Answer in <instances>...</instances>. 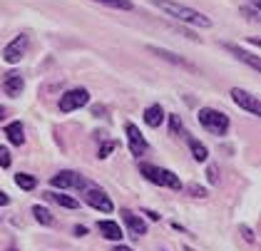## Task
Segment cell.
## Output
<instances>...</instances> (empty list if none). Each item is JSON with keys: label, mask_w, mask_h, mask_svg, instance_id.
<instances>
[{"label": "cell", "mask_w": 261, "mask_h": 251, "mask_svg": "<svg viewBox=\"0 0 261 251\" xmlns=\"http://www.w3.org/2000/svg\"><path fill=\"white\" fill-rule=\"evenodd\" d=\"M231 99H234V105L241 107L244 112H249V115H254V117H261V102L256 95H251V92H246V90H241V87H231Z\"/></svg>", "instance_id": "cell-7"}, {"label": "cell", "mask_w": 261, "mask_h": 251, "mask_svg": "<svg viewBox=\"0 0 261 251\" xmlns=\"http://www.w3.org/2000/svg\"><path fill=\"white\" fill-rule=\"evenodd\" d=\"M122 221H124L127 234H129L132 239H142V236L147 234V224H144V219L137 216V214H132L129 209H124V212H122Z\"/></svg>", "instance_id": "cell-10"}, {"label": "cell", "mask_w": 261, "mask_h": 251, "mask_svg": "<svg viewBox=\"0 0 261 251\" xmlns=\"http://www.w3.org/2000/svg\"><path fill=\"white\" fill-rule=\"evenodd\" d=\"M92 3H100L105 8H115V10H132L135 8L132 0H92Z\"/></svg>", "instance_id": "cell-21"}, {"label": "cell", "mask_w": 261, "mask_h": 251, "mask_svg": "<svg viewBox=\"0 0 261 251\" xmlns=\"http://www.w3.org/2000/svg\"><path fill=\"white\" fill-rule=\"evenodd\" d=\"M3 90L8 97H20L22 90H25V80H22L20 72H8L3 78Z\"/></svg>", "instance_id": "cell-12"}, {"label": "cell", "mask_w": 261, "mask_h": 251, "mask_svg": "<svg viewBox=\"0 0 261 251\" xmlns=\"http://www.w3.org/2000/svg\"><path fill=\"white\" fill-rule=\"evenodd\" d=\"M8 204H10V196L5 192H0V207H8Z\"/></svg>", "instance_id": "cell-29"}, {"label": "cell", "mask_w": 261, "mask_h": 251, "mask_svg": "<svg viewBox=\"0 0 261 251\" xmlns=\"http://www.w3.org/2000/svg\"><path fill=\"white\" fill-rule=\"evenodd\" d=\"M25 50H28V35H18L13 42H8V45H5V50H3V60H5V62H10V65H15V62H20L22 60Z\"/></svg>", "instance_id": "cell-9"}, {"label": "cell", "mask_w": 261, "mask_h": 251, "mask_svg": "<svg viewBox=\"0 0 261 251\" xmlns=\"http://www.w3.org/2000/svg\"><path fill=\"white\" fill-rule=\"evenodd\" d=\"M47 199H53L55 204H60L65 209H77L80 207L77 199H72V196H67V194H62V192H47Z\"/></svg>", "instance_id": "cell-18"}, {"label": "cell", "mask_w": 261, "mask_h": 251, "mask_svg": "<svg viewBox=\"0 0 261 251\" xmlns=\"http://www.w3.org/2000/svg\"><path fill=\"white\" fill-rule=\"evenodd\" d=\"M152 5H157L162 13H167L169 18L179 20V22H187L192 28H212V20L206 18L201 10H194L189 5H181V3H174V0H149Z\"/></svg>", "instance_id": "cell-1"}, {"label": "cell", "mask_w": 261, "mask_h": 251, "mask_svg": "<svg viewBox=\"0 0 261 251\" xmlns=\"http://www.w3.org/2000/svg\"><path fill=\"white\" fill-rule=\"evenodd\" d=\"M140 174L147 182L157 184V187H164V189H181V179L172 172V169H162L157 164H147V162H144V164H140Z\"/></svg>", "instance_id": "cell-2"}, {"label": "cell", "mask_w": 261, "mask_h": 251, "mask_svg": "<svg viewBox=\"0 0 261 251\" xmlns=\"http://www.w3.org/2000/svg\"><path fill=\"white\" fill-rule=\"evenodd\" d=\"M112 149H115V142H105V144H100V149H97V157L105 159V157H110Z\"/></svg>", "instance_id": "cell-25"}, {"label": "cell", "mask_w": 261, "mask_h": 251, "mask_svg": "<svg viewBox=\"0 0 261 251\" xmlns=\"http://www.w3.org/2000/svg\"><path fill=\"white\" fill-rule=\"evenodd\" d=\"M147 50H149V53H154L157 58L167 60V62H172V65H179V67H187V70H192V72L197 70V67H194L192 62H187L184 58H177V55H174V53H169V50H162V47H152V45H149Z\"/></svg>", "instance_id": "cell-13"}, {"label": "cell", "mask_w": 261, "mask_h": 251, "mask_svg": "<svg viewBox=\"0 0 261 251\" xmlns=\"http://www.w3.org/2000/svg\"><path fill=\"white\" fill-rule=\"evenodd\" d=\"M97 229H100V234L105 236V239H110V241H120L122 236H124L120 224H117V221H110V219L97 221Z\"/></svg>", "instance_id": "cell-15"}, {"label": "cell", "mask_w": 261, "mask_h": 251, "mask_svg": "<svg viewBox=\"0 0 261 251\" xmlns=\"http://www.w3.org/2000/svg\"><path fill=\"white\" fill-rule=\"evenodd\" d=\"M197 119H199V124L209 132V135H226L229 132V117L224 115L221 110H214V107H201L199 112H197Z\"/></svg>", "instance_id": "cell-3"}, {"label": "cell", "mask_w": 261, "mask_h": 251, "mask_svg": "<svg viewBox=\"0 0 261 251\" xmlns=\"http://www.w3.org/2000/svg\"><path fill=\"white\" fill-rule=\"evenodd\" d=\"M15 184L20 187L22 192H33V189L38 187V179L30 177V174H25V172H18L15 174Z\"/></svg>", "instance_id": "cell-20"}, {"label": "cell", "mask_w": 261, "mask_h": 251, "mask_svg": "<svg viewBox=\"0 0 261 251\" xmlns=\"http://www.w3.org/2000/svg\"><path fill=\"white\" fill-rule=\"evenodd\" d=\"M144 214H147V216H149L152 221H157V219H160V214H157V212H152V209H147V212H144Z\"/></svg>", "instance_id": "cell-31"}, {"label": "cell", "mask_w": 261, "mask_h": 251, "mask_svg": "<svg viewBox=\"0 0 261 251\" xmlns=\"http://www.w3.org/2000/svg\"><path fill=\"white\" fill-rule=\"evenodd\" d=\"M241 234H244V239H246L249 244H254V232H251L249 227H241Z\"/></svg>", "instance_id": "cell-28"}, {"label": "cell", "mask_w": 261, "mask_h": 251, "mask_svg": "<svg viewBox=\"0 0 261 251\" xmlns=\"http://www.w3.org/2000/svg\"><path fill=\"white\" fill-rule=\"evenodd\" d=\"M224 50H226V53H231V55H234L237 60H241V62H246V65L251 67V70H256V72L261 70V60H259V55H254V53H246V50H241L239 45H234V42H226V45H224Z\"/></svg>", "instance_id": "cell-11"}, {"label": "cell", "mask_w": 261, "mask_h": 251, "mask_svg": "<svg viewBox=\"0 0 261 251\" xmlns=\"http://www.w3.org/2000/svg\"><path fill=\"white\" fill-rule=\"evenodd\" d=\"M112 251H132V249H129V246H115Z\"/></svg>", "instance_id": "cell-32"}, {"label": "cell", "mask_w": 261, "mask_h": 251, "mask_svg": "<svg viewBox=\"0 0 261 251\" xmlns=\"http://www.w3.org/2000/svg\"><path fill=\"white\" fill-rule=\"evenodd\" d=\"M189 152H192V157H194L197 162H206V159H209V149L201 144L199 139H194V137H189Z\"/></svg>", "instance_id": "cell-19"}, {"label": "cell", "mask_w": 261, "mask_h": 251, "mask_svg": "<svg viewBox=\"0 0 261 251\" xmlns=\"http://www.w3.org/2000/svg\"><path fill=\"white\" fill-rule=\"evenodd\" d=\"M206 174H209V182H212V184H219V177H217V167H209V169H206Z\"/></svg>", "instance_id": "cell-27"}, {"label": "cell", "mask_w": 261, "mask_h": 251, "mask_svg": "<svg viewBox=\"0 0 261 251\" xmlns=\"http://www.w3.org/2000/svg\"><path fill=\"white\" fill-rule=\"evenodd\" d=\"M85 105H90V92L85 87H75V90H67L65 95L60 97V112H75Z\"/></svg>", "instance_id": "cell-6"}, {"label": "cell", "mask_w": 261, "mask_h": 251, "mask_svg": "<svg viewBox=\"0 0 261 251\" xmlns=\"http://www.w3.org/2000/svg\"><path fill=\"white\" fill-rule=\"evenodd\" d=\"M144 122H147V127H160L162 122H164L162 105H149V107L144 110Z\"/></svg>", "instance_id": "cell-16"}, {"label": "cell", "mask_w": 261, "mask_h": 251, "mask_svg": "<svg viewBox=\"0 0 261 251\" xmlns=\"http://www.w3.org/2000/svg\"><path fill=\"white\" fill-rule=\"evenodd\" d=\"M33 216H35V221L42 224V227H53V224H55L53 212H50L47 207H42V204H35V207H33Z\"/></svg>", "instance_id": "cell-17"}, {"label": "cell", "mask_w": 261, "mask_h": 251, "mask_svg": "<svg viewBox=\"0 0 261 251\" xmlns=\"http://www.w3.org/2000/svg\"><path fill=\"white\" fill-rule=\"evenodd\" d=\"M124 132H127V147H129L132 157H142L147 149H149V144H147V139L142 137V132H140V127H137V124L127 122V124H124Z\"/></svg>", "instance_id": "cell-8"}, {"label": "cell", "mask_w": 261, "mask_h": 251, "mask_svg": "<svg viewBox=\"0 0 261 251\" xmlns=\"http://www.w3.org/2000/svg\"><path fill=\"white\" fill-rule=\"evenodd\" d=\"M87 234V227H75V236H85Z\"/></svg>", "instance_id": "cell-30"}, {"label": "cell", "mask_w": 261, "mask_h": 251, "mask_svg": "<svg viewBox=\"0 0 261 251\" xmlns=\"http://www.w3.org/2000/svg\"><path fill=\"white\" fill-rule=\"evenodd\" d=\"M241 15L249 22H261V10L256 5H241Z\"/></svg>", "instance_id": "cell-22"}, {"label": "cell", "mask_w": 261, "mask_h": 251, "mask_svg": "<svg viewBox=\"0 0 261 251\" xmlns=\"http://www.w3.org/2000/svg\"><path fill=\"white\" fill-rule=\"evenodd\" d=\"M169 132H172L174 137L184 132V124H181V119L177 115H169Z\"/></svg>", "instance_id": "cell-23"}, {"label": "cell", "mask_w": 261, "mask_h": 251, "mask_svg": "<svg viewBox=\"0 0 261 251\" xmlns=\"http://www.w3.org/2000/svg\"><path fill=\"white\" fill-rule=\"evenodd\" d=\"M10 164H13V157H10V152H8L5 147H0V167H3V169H8Z\"/></svg>", "instance_id": "cell-24"}, {"label": "cell", "mask_w": 261, "mask_h": 251, "mask_svg": "<svg viewBox=\"0 0 261 251\" xmlns=\"http://www.w3.org/2000/svg\"><path fill=\"white\" fill-rule=\"evenodd\" d=\"M189 192H192V196H206V189L204 187H199V184H189Z\"/></svg>", "instance_id": "cell-26"}, {"label": "cell", "mask_w": 261, "mask_h": 251, "mask_svg": "<svg viewBox=\"0 0 261 251\" xmlns=\"http://www.w3.org/2000/svg\"><path fill=\"white\" fill-rule=\"evenodd\" d=\"M50 184H53V189H77V192H82L90 182L82 177V174L72 172V169H65V172H58L53 179H50Z\"/></svg>", "instance_id": "cell-4"}, {"label": "cell", "mask_w": 261, "mask_h": 251, "mask_svg": "<svg viewBox=\"0 0 261 251\" xmlns=\"http://www.w3.org/2000/svg\"><path fill=\"white\" fill-rule=\"evenodd\" d=\"M3 119H5V110H3V105H0V124H3Z\"/></svg>", "instance_id": "cell-33"}, {"label": "cell", "mask_w": 261, "mask_h": 251, "mask_svg": "<svg viewBox=\"0 0 261 251\" xmlns=\"http://www.w3.org/2000/svg\"><path fill=\"white\" fill-rule=\"evenodd\" d=\"M5 137H8L10 144L22 147V144H25V130H22V122H8V124H5Z\"/></svg>", "instance_id": "cell-14"}, {"label": "cell", "mask_w": 261, "mask_h": 251, "mask_svg": "<svg viewBox=\"0 0 261 251\" xmlns=\"http://www.w3.org/2000/svg\"><path fill=\"white\" fill-rule=\"evenodd\" d=\"M259 3H261V0H251V5H256V8H259Z\"/></svg>", "instance_id": "cell-34"}, {"label": "cell", "mask_w": 261, "mask_h": 251, "mask_svg": "<svg viewBox=\"0 0 261 251\" xmlns=\"http://www.w3.org/2000/svg\"><path fill=\"white\" fill-rule=\"evenodd\" d=\"M82 196H85V204H90L95 212H102V214H110L115 209V204H112V199L107 196V194L97 189V187H92V184H87L85 189H82Z\"/></svg>", "instance_id": "cell-5"}]
</instances>
